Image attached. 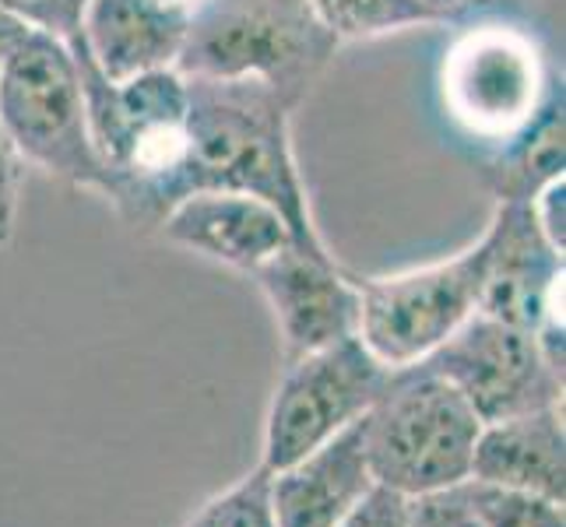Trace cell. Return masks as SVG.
I'll use <instances>...</instances> for the list:
<instances>
[{
	"mask_svg": "<svg viewBox=\"0 0 566 527\" xmlns=\"http://www.w3.org/2000/svg\"><path fill=\"white\" fill-rule=\"evenodd\" d=\"M190 14L163 0H92L74 39L109 82L177 67Z\"/></svg>",
	"mask_w": 566,
	"mask_h": 527,
	"instance_id": "4fadbf2b",
	"label": "cell"
},
{
	"mask_svg": "<svg viewBox=\"0 0 566 527\" xmlns=\"http://www.w3.org/2000/svg\"><path fill=\"white\" fill-rule=\"evenodd\" d=\"M485 282L479 314L521 330L563 320V250L545 236L532 201H500L485 225Z\"/></svg>",
	"mask_w": 566,
	"mask_h": 527,
	"instance_id": "9c48e42d",
	"label": "cell"
},
{
	"mask_svg": "<svg viewBox=\"0 0 566 527\" xmlns=\"http://www.w3.org/2000/svg\"><path fill=\"white\" fill-rule=\"evenodd\" d=\"M429 14L443 22H485V18H503L506 11H517L532 0H422Z\"/></svg>",
	"mask_w": 566,
	"mask_h": 527,
	"instance_id": "7402d4cb",
	"label": "cell"
},
{
	"mask_svg": "<svg viewBox=\"0 0 566 527\" xmlns=\"http://www.w3.org/2000/svg\"><path fill=\"white\" fill-rule=\"evenodd\" d=\"M563 88L511 141L485 148L479 159L482 187L500 201H535L545 187L566 180V113Z\"/></svg>",
	"mask_w": 566,
	"mask_h": 527,
	"instance_id": "9a60e30c",
	"label": "cell"
},
{
	"mask_svg": "<svg viewBox=\"0 0 566 527\" xmlns=\"http://www.w3.org/2000/svg\"><path fill=\"white\" fill-rule=\"evenodd\" d=\"M377 489L366 461L363 419L306 457L268 472L275 527H338Z\"/></svg>",
	"mask_w": 566,
	"mask_h": 527,
	"instance_id": "7c38bea8",
	"label": "cell"
},
{
	"mask_svg": "<svg viewBox=\"0 0 566 527\" xmlns=\"http://www.w3.org/2000/svg\"><path fill=\"white\" fill-rule=\"evenodd\" d=\"M475 482L511 485L566 503V429L563 404L528 415L485 422L472 451Z\"/></svg>",
	"mask_w": 566,
	"mask_h": 527,
	"instance_id": "5bb4252c",
	"label": "cell"
},
{
	"mask_svg": "<svg viewBox=\"0 0 566 527\" xmlns=\"http://www.w3.org/2000/svg\"><path fill=\"white\" fill-rule=\"evenodd\" d=\"M0 127L22 162L71 187L103 193L106 169L88 130L74 50L46 32H29L0 74Z\"/></svg>",
	"mask_w": 566,
	"mask_h": 527,
	"instance_id": "5b68a950",
	"label": "cell"
},
{
	"mask_svg": "<svg viewBox=\"0 0 566 527\" xmlns=\"http://www.w3.org/2000/svg\"><path fill=\"white\" fill-rule=\"evenodd\" d=\"M405 510H408L405 496L377 485V489L363 499L359 510L348 520H342L338 527H405Z\"/></svg>",
	"mask_w": 566,
	"mask_h": 527,
	"instance_id": "603a6c76",
	"label": "cell"
},
{
	"mask_svg": "<svg viewBox=\"0 0 566 527\" xmlns=\"http://www.w3.org/2000/svg\"><path fill=\"white\" fill-rule=\"evenodd\" d=\"M250 278L275 314L285 359L356 338L359 288L356 275H348L335 253H310L289 243L250 271Z\"/></svg>",
	"mask_w": 566,
	"mask_h": 527,
	"instance_id": "30bf717a",
	"label": "cell"
},
{
	"mask_svg": "<svg viewBox=\"0 0 566 527\" xmlns=\"http://www.w3.org/2000/svg\"><path fill=\"white\" fill-rule=\"evenodd\" d=\"M310 8L338 43H363V39L437 25L422 0H310Z\"/></svg>",
	"mask_w": 566,
	"mask_h": 527,
	"instance_id": "2e32d148",
	"label": "cell"
},
{
	"mask_svg": "<svg viewBox=\"0 0 566 527\" xmlns=\"http://www.w3.org/2000/svg\"><path fill=\"white\" fill-rule=\"evenodd\" d=\"M163 4H166V8H177V11H187V14H190L193 8L201 4V0H163Z\"/></svg>",
	"mask_w": 566,
	"mask_h": 527,
	"instance_id": "484cf974",
	"label": "cell"
},
{
	"mask_svg": "<svg viewBox=\"0 0 566 527\" xmlns=\"http://www.w3.org/2000/svg\"><path fill=\"white\" fill-rule=\"evenodd\" d=\"M437 85L447 120L482 151L521 134L563 88L532 32L503 18L468 22L451 39Z\"/></svg>",
	"mask_w": 566,
	"mask_h": 527,
	"instance_id": "277c9868",
	"label": "cell"
},
{
	"mask_svg": "<svg viewBox=\"0 0 566 527\" xmlns=\"http://www.w3.org/2000/svg\"><path fill=\"white\" fill-rule=\"evenodd\" d=\"M22 155L11 145L8 130L0 127V250L14 236L18 222V198H22Z\"/></svg>",
	"mask_w": 566,
	"mask_h": 527,
	"instance_id": "44dd1931",
	"label": "cell"
},
{
	"mask_svg": "<svg viewBox=\"0 0 566 527\" xmlns=\"http://www.w3.org/2000/svg\"><path fill=\"white\" fill-rule=\"evenodd\" d=\"M479 433L472 404L426 362L390 369L384 394L363 419L374 482L405 499L468 482Z\"/></svg>",
	"mask_w": 566,
	"mask_h": 527,
	"instance_id": "3957f363",
	"label": "cell"
},
{
	"mask_svg": "<svg viewBox=\"0 0 566 527\" xmlns=\"http://www.w3.org/2000/svg\"><path fill=\"white\" fill-rule=\"evenodd\" d=\"M338 50L310 0H201L190 11L177 67L187 77L258 82L300 109Z\"/></svg>",
	"mask_w": 566,
	"mask_h": 527,
	"instance_id": "7a4b0ae2",
	"label": "cell"
},
{
	"mask_svg": "<svg viewBox=\"0 0 566 527\" xmlns=\"http://www.w3.org/2000/svg\"><path fill=\"white\" fill-rule=\"evenodd\" d=\"M92 0H0L18 22H25L32 32H46L61 43H74L82 35V22Z\"/></svg>",
	"mask_w": 566,
	"mask_h": 527,
	"instance_id": "d6986e66",
	"label": "cell"
},
{
	"mask_svg": "<svg viewBox=\"0 0 566 527\" xmlns=\"http://www.w3.org/2000/svg\"><path fill=\"white\" fill-rule=\"evenodd\" d=\"M159 236L172 246L226 264L232 271H258L268 257L292 240V229L282 214L261 198L229 190H193L169 208L159 222Z\"/></svg>",
	"mask_w": 566,
	"mask_h": 527,
	"instance_id": "8fae6325",
	"label": "cell"
},
{
	"mask_svg": "<svg viewBox=\"0 0 566 527\" xmlns=\"http://www.w3.org/2000/svg\"><path fill=\"white\" fill-rule=\"evenodd\" d=\"M566 198V180H556L553 187H545L538 198L532 201V208H535V219H538V225H542V232L549 236L559 250H566V219H563V201Z\"/></svg>",
	"mask_w": 566,
	"mask_h": 527,
	"instance_id": "cb8c5ba5",
	"label": "cell"
},
{
	"mask_svg": "<svg viewBox=\"0 0 566 527\" xmlns=\"http://www.w3.org/2000/svg\"><path fill=\"white\" fill-rule=\"evenodd\" d=\"M190 124L187 159L180 166L177 201L193 190L250 193L275 208L296 246L331 253L310 211L306 180L292 148V116L275 92L258 82L187 77Z\"/></svg>",
	"mask_w": 566,
	"mask_h": 527,
	"instance_id": "6da1fadb",
	"label": "cell"
},
{
	"mask_svg": "<svg viewBox=\"0 0 566 527\" xmlns=\"http://www.w3.org/2000/svg\"><path fill=\"white\" fill-rule=\"evenodd\" d=\"M184 527H275L268 499V467H253L226 493L211 496Z\"/></svg>",
	"mask_w": 566,
	"mask_h": 527,
	"instance_id": "ac0fdd59",
	"label": "cell"
},
{
	"mask_svg": "<svg viewBox=\"0 0 566 527\" xmlns=\"http://www.w3.org/2000/svg\"><path fill=\"white\" fill-rule=\"evenodd\" d=\"M387 380L390 369L369 356L359 338L285 359L282 380L264 415L261 467L279 472L366 419Z\"/></svg>",
	"mask_w": 566,
	"mask_h": 527,
	"instance_id": "52a82bcc",
	"label": "cell"
},
{
	"mask_svg": "<svg viewBox=\"0 0 566 527\" xmlns=\"http://www.w3.org/2000/svg\"><path fill=\"white\" fill-rule=\"evenodd\" d=\"M32 29L25 22H18V18L8 11V8H0V74H4L8 61H11V53L18 50V43L29 35Z\"/></svg>",
	"mask_w": 566,
	"mask_h": 527,
	"instance_id": "d4e9b609",
	"label": "cell"
},
{
	"mask_svg": "<svg viewBox=\"0 0 566 527\" xmlns=\"http://www.w3.org/2000/svg\"><path fill=\"white\" fill-rule=\"evenodd\" d=\"M405 527H482V520L468 503L464 485H451V489L408 499Z\"/></svg>",
	"mask_w": 566,
	"mask_h": 527,
	"instance_id": "ffe728a7",
	"label": "cell"
},
{
	"mask_svg": "<svg viewBox=\"0 0 566 527\" xmlns=\"http://www.w3.org/2000/svg\"><path fill=\"white\" fill-rule=\"evenodd\" d=\"M485 257H490V250H485V236H479L454 257L395 271V275L356 278V338L387 369L429 359L479 314Z\"/></svg>",
	"mask_w": 566,
	"mask_h": 527,
	"instance_id": "8992f818",
	"label": "cell"
},
{
	"mask_svg": "<svg viewBox=\"0 0 566 527\" xmlns=\"http://www.w3.org/2000/svg\"><path fill=\"white\" fill-rule=\"evenodd\" d=\"M464 496L479 514L482 527H566V510L559 499L538 496L511 485H490L468 478Z\"/></svg>",
	"mask_w": 566,
	"mask_h": 527,
	"instance_id": "e0dca14e",
	"label": "cell"
},
{
	"mask_svg": "<svg viewBox=\"0 0 566 527\" xmlns=\"http://www.w3.org/2000/svg\"><path fill=\"white\" fill-rule=\"evenodd\" d=\"M422 362L472 404L482 425L563 404V369L545 359L538 338L485 314H475Z\"/></svg>",
	"mask_w": 566,
	"mask_h": 527,
	"instance_id": "ba28073f",
	"label": "cell"
}]
</instances>
